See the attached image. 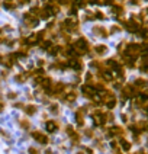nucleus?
Instances as JSON below:
<instances>
[{"mask_svg":"<svg viewBox=\"0 0 148 154\" xmlns=\"http://www.w3.org/2000/svg\"><path fill=\"white\" fill-rule=\"evenodd\" d=\"M89 50V45H87V41L84 38H80L79 41L76 42V51L77 52H84V51Z\"/></svg>","mask_w":148,"mask_h":154,"instance_id":"f257e3e1","label":"nucleus"},{"mask_svg":"<svg viewBox=\"0 0 148 154\" xmlns=\"http://www.w3.org/2000/svg\"><path fill=\"white\" fill-rule=\"evenodd\" d=\"M81 90H83V93H84L87 98H95L96 96V89L93 87V86H90V84H84Z\"/></svg>","mask_w":148,"mask_h":154,"instance_id":"f03ea898","label":"nucleus"},{"mask_svg":"<svg viewBox=\"0 0 148 154\" xmlns=\"http://www.w3.org/2000/svg\"><path fill=\"white\" fill-rule=\"evenodd\" d=\"M32 137H34V140H36L39 144H47V142H48L47 135H44V134H42V132H39V131L32 132Z\"/></svg>","mask_w":148,"mask_h":154,"instance_id":"7ed1b4c3","label":"nucleus"},{"mask_svg":"<svg viewBox=\"0 0 148 154\" xmlns=\"http://www.w3.org/2000/svg\"><path fill=\"white\" fill-rule=\"evenodd\" d=\"M68 64H70V67H71V68H74V70H81V67H83L81 61H79L77 58H71Z\"/></svg>","mask_w":148,"mask_h":154,"instance_id":"20e7f679","label":"nucleus"},{"mask_svg":"<svg viewBox=\"0 0 148 154\" xmlns=\"http://www.w3.org/2000/svg\"><path fill=\"white\" fill-rule=\"evenodd\" d=\"M23 22L26 23V25H29V26H35L36 23H38V20L35 18H32L31 15H25V19H23Z\"/></svg>","mask_w":148,"mask_h":154,"instance_id":"39448f33","label":"nucleus"},{"mask_svg":"<svg viewBox=\"0 0 148 154\" xmlns=\"http://www.w3.org/2000/svg\"><path fill=\"white\" fill-rule=\"evenodd\" d=\"M45 126H47V131L48 132H55V131H57V128H58L57 124L54 122V121H48V122L45 124Z\"/></svg>","mask_w":148,"mask_h":154,"instance_id":"423d86ee","label":"nucleus"},{"mask_svg":"<svg viewBox=\"0 0 148 154\" xmlns=\"http://www.w3.org/2000/svg\"><path fill=\"white\" fill-rule=\"evenodd\" d=\"M123 94H125V98H131V96L135 94V89H134L132 86H126V87L123 89Z\"/></svg>","mask_w":148,"mask_h":154,"instance_id":"0eeeda50","label":"nucleus"},{"mask_svg":"<svg viewBox=\"0 0 148 154\" xmlns=\"http://www.w3.org/2000/svg\"><path fill=\"white\" fill-rule=\"evenodd\" d=\"M135 86H136V87H147L148 82H147V80H144V79H136L135 80Z\"/></svg>","mask_w":148,"mask_h":154,"instance_id":"6e6552de","label":"nucleus"},{"mask_svg":"<svg viewBox=\"0 0 148 154\" xmlns=\"http://www.w3.org/2000/svg\"><path fill=\"white\" fill-rule=\"evenodd\" d=\"M25 112L28 113V115H34V113L36 112V106H34V105H28V106L25 108Z\"/></svg>","mask_w":148,"mask_h":154,"instance_id":"1a4fd4ad","label":"nucleus"},{"mask_svg":"<svg viewBox=\"0 0 148 154\" xmlns=\"http://www.w3.org/2000/svg\"><path fill=\"white\" fill-rule=\"evenodd\" d=\"M102 76H103V79L106 80V82H110V80L113 79V76H112V73H110V71H103V73H102Z\"/></svg>","mask_w":148,"mask_h":154,"instance_id":"9d476101","label":"nucleus"},{"mask_svg":"<svg viewBox=\"0 0 148 154\" xmlns=\"http://www.w3.org/2000/svg\"><path fill=\"white\" fill-rule=\"evenodd\" d=\"M95 51H96L97 54H105V52L107 51V48L105 47V45H97V47L95 48Z\"/></svg>","mask_w":148,"mask_h":154,"instance_id":"9b49d317","label":"nucleus"},{"mask_svg":"<svg viewBox=\"0 0 148 154\" xmlns=\"http://www.w3.org/2000/svg\"><path fill=\"white\" fill-rule=\"evenodd\" d=\"M120 145H122V148H123L125 151H128L129 148H131V144H129L126 140H120Z\"/></svg>","mask_w":148,"mask_h":154,"instance_id":"f8f14e48","label":"nucleus"},{"mask_svg":"<svg viewBox=\"0 0 148 154\" xmlns=\"http://www.w3.org/2000/svg\"><path fill=\"white\" fill-rule=\"evenodd\" d=\"M41 47L44 48V50H50L51 47H52V44H51L50 41H42V44H41Z\"/></svg>","mask_w":148,"mask_h":154,"instance_id":"ddd939ff","label":"nucleus"},{"mask_svg":"<svg viewBox=\"0 0 148 154\" xmlns=\"http://www.w3.org/2000/svg\"><path fill=\"white\" fill-rule=\"evenodd\" d=\"M115 105H116V100H115V99H110L109 102H106V106L109 108V109H112V108H115Z\"/></svg>","mask_w":148,"mask_h":154,"instance_id":"4468645a","label":"nucleus"},{"mask_svg":"<svg viewBox=\"0 0 148 154\" xmlns=\"http://www.w3.org/2000/svg\"><path fill=\"white\" fill-rule=\"evenodd\" d=\"M142 70H148V57H145L144 60H142Z\"/></svg>","mask_w":148,"mask_h":154,"instance_id":"2eb2a0df","label":"nucleus"},{"mask_svg":"<svg viewBox=\"0 0 148 154\" xmlns=\"http://www.w3.org/2000/svg\"><path fill=\"white\" fill-rule=\"evenodd\" d=\"M58 51H60V48H58V47H54V48H51V50H50V52H51V55H57Z\"/></svg>","mask_w":148,"mask_h":154,"instance_id":"dca6fc26","label":"nucleus"},{"mask_svg":"<svg viewBox=\"0 0 148 154\" xmlns=\"http://www.w3.org/2000/svg\"><path fill=\"white\" fill-rule=\"evenodd\" d=\"M74 99H76V94H74V93L67 94V100H70V102H71V100H74Z\"/></svg>","mask_w":148,"mask_h":154,"instance_id":"f3484780","label":"nucleus"},{"mask_svg":"<svg viewBox=\"0 0 148 154\" xmlns=\"http://www.w3.org/2000/svg\"><path fill=\"white\" fill-rule=\"evenodd\" d=\"M139 34H141L142 38H147L148 36V31H147V29H141V32H139Z\"/></svg>","mask_w":148,"mask_h":154,"instance_id":"a211bd4d","label":"nucleus"},{"mask_svg":"<svg viewBox=\"0 0 148 154\" xmlns=\"http://www.w3.org/2000/svg\"><path fill=\"white\" fill-rule=\"evenodd\" d=\"M139 100H141V102H147L148 100V96H147V94H139Z\"/></svg>","mask_w":148,"mask_h":154,"instance_id":"6ab92c4d","label":"nucleus"},{"mask_svg":"<svg viewBox=\"0 0 148 154\" xmlns=\"http://www.w3.org/2000/svg\"><path fill=\"white\" fill-rule=\"evenodd\" d=\"M51 112H52V113H57V112H58V106H55V105H51Z\"/></svg>","mask_w":148,"mask_h":154,"instance_id":"aec40b11","label":"nucleus"},{"mask_svg":"<svg viewBox=\"0 0 148 154\" xmlns=\"http://www.w3.org/2000/svg\"><path fill=\"white\" fill-rule=\"evenodd\" d=\"M113 12L115 13H122V9L119 6H113Z\"/></svg>","mask_w":148,"mask_h":154,"instance_id":"412c9836","label":"nucleus"},{"mask_svg":"<svg viewBox=\"0 0 148 154\" xmlns=\"http://www.w3.org/2000/svg\"><path fill=\"white\" fill-rule=\"evenodd\" d=\"M16 80L18 82H25V76H16Z\"/></svg>","mask_w":148,"mask_h":154,"instance_id":"4be33fe9","label":"nucleus"},{"mask_svg":"<svg viewBox=\"0 0 148 154\" xmlns=\"http://www.w3.org/2000/svg\"><path fill=\"white\" fill-rule=\"evenodd\" d=\"M29 153L31 154H38V151L35 150V148H29Z\"/></svg>","mask_w":148,"mask_h":154,"instance_id":"5701e85b","label":"nucleus"},{"mask_svg":"<svg viewBox=\"0 0 148 154\" xmlns=\"http://www.w3.org/2000/svg\"><path fill=\"white\" fill-rule=\"evenodd\" d=\"M20 125H22L23 128H29V124L28 122H20Z\"/></svg>","mask_w":148,"mask_h":154,"instance_id":"b1692460","label":"nucleus"},{"mask_svg":"<svg viewBox=\"0 0 148 154\" xmlns=\"http://www.w3.org/2000/svg\"><path fill=\"white\" fill-rule=\"evenodd\" d=\"M4 7H6V9H12V4H9V3L6 2V3H4Z\"/></svg>","mask_w":148,"mask_h":154,"instance_id":"393cba45","label":"nucleus"},{"mask_svg":"<svg viewBox=\"0 0 148 154\" xmlns=\"http://www.w3.org/2000/svg\"><path fill=\"white\" fill-rule=\"evenodd\" d=\"M3 110V103H0V112Z\"/></svg>","mask_w":148,"mask_h":154,"instance_id":"a878e982","label":"nucleus"}]
</instances>
